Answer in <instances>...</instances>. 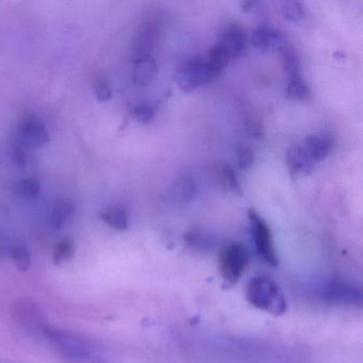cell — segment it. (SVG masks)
<instances>
[{"label":"cell","mask_w":363,"mask_h":363,"mask_svg":"<svg viewBox=\"0 0 363 363\" xmlns=\"http://www.w3.org/2000/svg\"><path fill=\"white\" fill-rule=\"evenodd\" d=\"M303 147L313 162L325 160L333 150V140L328 135H311L306 138Z\"/></svg>","instance_id":"13"},{"label":"cell","mask_w":363,"mask_h":363,"mask_svg":"<svg viewBox=\"0 0 363 363\" xmlns=\"http://www.w3.org/2000/svg\"><path fill=\"white\" fill-rule=\"evenodd\" d=\"M93 88H94L95 95L99 101H108L112 97V89L109 82L103 77L94 78L93 82Z\"/></svg>","instance_id":"28"},{"label":"cell","mask_w":363,"mask_h":363,"mask_svg":"<svg viewBox=\"0 0 363 363\" xmlns=\"http://www.w3.org/2000/svg\"><path fill=\"white\" fill-rule=\"evenodd\" d=\"M286 165L292 173L311 174L313 161L308 155L303 144H294L289 148L286 156Z\"/></svg>","instance_id":"11"},{"label":"cell","mask_w":363,"mask_h":363,"mask_svg":"<svg viewBox=\"0 0 363 363\" xmlns=\"http://www.w3.org/2000/svg\"><path fill=\"white\" fill-rule=\"evenodd\" d=\"M250 262L247 246L241 242H233L220 250L218 255V269L225 281L238 284Z\"/></svg>","instance_id":"3"},{"label":"cell","mask_w":363,"mask_h":363,"mask_svg":"<svg viewBox=\"0 0 363 363\" xmlns=\"http://www.w3.org/2000/svg\"><path fill=\"white\" fill-rule=\"evenodd\" d=\"M155 116H156V109L150 104H141L133 110V118L141 124H148L152 122Z\"/></svg>","instance_id":"26"},{"label":"cell","mask_w":363,"mask_h":363,"mask_svg":"<svg viewBox=\"0 0 363 363\" xmlns=\"http://www.w3.org/2000/svg\"><path fill=\"white\" fill-rule=\"evenodd\" d=\"M220 45L226 48L230 58H239L247 50L245 33L238 25H229L220 33Z\"/></svg>","instance_id":"10"},{"label":"cell","mask_w":363,"mask_h":363,"mask_svg":"<svg viewBox=\"0 0 363 363\" xmlns=\"http://www.w3.org/2000/svg\"><path fill=\"white\" fill-rule=\"evenodd\" d=\"M244 125H245L246 131L255 139H262L264 137L262 120L254 111L246 112L244 116Z\"/></svg>","instance_id":"24"},{"label":"cell","mask_w":363,"mask_h":363,"mask_svg":"<svg viewBox=\"0 0 363 363\" xmlns=\"http://www.w3.org/2000/svg\"><path fill=\"white\" fill-rule=\"evenodd\" d=\"M20 145V144H18ZM13 160L18 167H23L26 164V154L23 146H18L13 150Z\"/></svg>","instance_id":"30"},{"label":"cell","mask_w":363,"mask_h":363,"mask_svg":"<svg viewBox=\"0 0 363 363\" xmlns=\"http://www.w3.org/2000/svg\"><path fill=\"white\" fill-rule=\"evenodd\" d=\"M218 72L210 67L209 63L193 59L184 63L174 75V82L177 84L178 88L184 92H192L199 86L209 84L216 79Z\"/></svg>","instance_id":"4"},{"label":"cell","mask_w":363,"mask_h":363,"mask_svg":"<svg viewBox=\"0 0 363 363\" xmlns=\"http://www.w3.org/2000/svg\"><path fill=\"white\" fill-rule=\"evenodd\" d=\"M279 52L284 71L290 77H292V79L293 78L301 77V61H299L298 54H297L294 48L286 44L279 50Z\"/></svg>","instance_id":"18"},{"label":"cell","mask_w":363,"mask_h":363,"mask_svg":"<svg viewBox=\"0 0 363 363\" xmlns=\"http://www.w3.org/2000/svg\"><path fill=\"white\" fill-rule=\"evenodd\" d=\"M252 44L260 52H269V50H281L288 44L284 33L276 30L269 25H260L255 29L252 35Z\"/></svg>","instance_id":"9"},{"label":"cell","mask_w":363,"mask_h":363,"mask_svg":"<svg viewBox=\"0 0 363 363\" xmlns=\"http://www.w3.org/2000/svg\"><path fill=\"white\" fill-rule=\"evenodd\" d=\"M281 13L286 20L295 23L303 18L305 10L301 3L295 1V0H290V1L282 3Z\"/></svg>","instance_id":"25"},{"label":"cell","mask_w":363,"mask_h":363,"mask_svg":"<svg viewBox=\"0 0 363 363\" xmlns=\"http://www.w3.org/2000/svg\"><path fill=\"white\" fill-rule=\"evenodd\" d=\"M286 97L293 101H307L311 99V92L301 77L293 78L286 86Z\"/></svg>","instance_id":"20"},{"label":"cell","mask_w":363,"mask_h":363,"mask_svg":"<svg viewBox=\"0 0 363 363\" xmlns=\"http://www.w3.org/2000/svg\"><path fill=\"white\" fill-rule=\"evenodd\" d=\"M159 35H160V27L155 21H148L140 26L131 46V56L133 61L142 57L150 56V52L158 42Z\"/></svg>","instance_id":"7"},{"label":"cell","mask_w":363,"mask_h":363,"mask_svg":"<svg viewBox=\"0 0 363 363\" xmlns=\"http://www.w3.org/2000/svg\"><path fill=\"white\" fill-rule=\"evenodd\" d=\"M10 257L16 267L21 271H28L31 267V252L26 245L22 243L14 244L10 250Z\"/></svg>","instance_id":"22"},{"label":"cell","mask_w":363,"mask_h":363,"mask_svg":"<svg viewBox=\"0 0 363 363\" xmlns=\"http://www.w3.org/2000/svg\"><path fill=\"white\" fill-rule=\"evenodd\" d=\"M220 176H222L224 184H226L233 192L240 195L242 194L241 184H240L237 174L233 171V167H229V165H223L222 169H220Z\"/></svg>","instance_id":"27"},{"label":"cell","mask_w":363,"mask_h":363,"mask_svg":"<svg viewBox=\"0 0 363 363\" xmlns=\"http://www.w3.org/2000/svg\"><path fill=\"white\" fill-rule=\"evenodd\" d=\"M230 55L227 52L224 46L220 45V43L214 45L211 50H209L208 55V63L212 69H216L218 73H220L230 60Z\"/></svg>","instance_id":"23"},{"label":"cell","mask_w":363,"mask_h":363,"mask_svg":"<svg viewBox=\"0 0 363 363\" xmlns=\"http://www.w3.org/2000/svg\"><path fill=\"white\" fill-rule=\"evenodd\" d=\"M246 299L256 309L275 316L282 315L288 309L279 284L267 276H256L250 279L246 288Z\"/></svg>","instance_id":"2"},{"label":"cell","mask_w":363,"mask_h":363,"mask_svg":"<svg viewBox=\"0 0 363 363\" xmlns=\"http://www.w3.org/2000/svg\"><path fill=\"white\" fill-rule=\"evenodd\" d=\"M18 144L27 148H38L50 142L45 126L35 118H27L18 129Z\"/></svg>","instance_id":"8"},{"label":"cell","mask_w":363,"mask_h":363,"mask_svg":"<svg viewBox=\"0 0 363 363\" xmlns=\"http://www.w3.org/2000/svg\"><path fill=\"white\" fill-rule=\"evenodd\" d=\"M13 191L16 195L22 199H33L40 194L41 186L35 178H23L14 184Z\"/></svg>","instance_id":"21"},{"label":"cell","mask_w":363,"mask_h":363,"mask_svg":"<svg viewBox=\"0 0 363 363\" xmlns=\"http://www.w3.org/2000/svg\"><path fill=\"white\" fill-rule=\"evenodd\" d=\"M16 320L23 326L35 327L43 330L44 325L43 316L41 312L38 310L35 303H29V301H18L16 303V308L14 309Z\"/></svg>","instance_id":"14"},{"label":"cell","mask_w":363,"mask_h":363,"mask_svg":"<svg viewBox=\"0 0 363 363\" xmlns=\"http://www.w3.org/2000/svg\"><path fill=\"white\" fill-rule=\"evenodd\" d=\"M158 73L156 61L152 56L142 57L133 61V82L139 86H147Z\"/></svg>","instance_id":"12"},{"label":"cell","mask_w":363,"mask_h":363,"mask_svg":"<svg viewBox=\"0 0 363 363\" xmlns=\"http://www.w3.org/2000/svg\"><path fill=\"white\" fill-rule=\"evenodd\" d=\"M101 220L106 223L112 229L118 231H125L128 229L129 218L128 214L123 208L110 207L104 210L99 214Z\"/></svg>","instance_id":"17"},{"label":"cell","mask_w":363,"mask_h":363,"mask_svg":"<svg viewBox=\"0 0 363 363\" xmlns=\"http://www.w3.org/2000/svg\"><path fill=\"white\" fill-rule=\"evenodd\" d=\"M324 298L327 303L335 306H361L362 292L352 282L342 278H335L325 286Z\"/></svg>","instance_id":"6"},{"label":"cell","mask_w":363,"mask_h":363,"mask_svg":"<svg viewBox=\"0 0 363 363\" xmlns=\"http://www.w3.org/2000/svg\"><path fill=\"white\" fill-rule=\"evenodd\" d=\"M42 333L59 352L69 358L89 363H109L107 350L90 339L50 326L44 327Z\"/></svg>","instance_id":"1"},{"label":"cell","mask_w":363,"mask_h":363,"mask_svg":"<svg viewBox=\"0 0 363 363\" xmlns=\"http://www.w3.org/2000/svg\"><path fill=\"white\" fill-rule=\"evenodd\" d=\"M75 213V205L69 199H59L50 208V222L55 229H61Z\"/></svg>","instance_id":"16"},{"label":"cell","mask_w":363,"mask_h":363,"mask_svg":"<svg viewBox=\"0 0 363 363\" xmlns=\"http://www.w3.org/2000/svg\"><path fill=\"white\" fill-rule=\"evenodd\" d=\"M75 254V242L71 239H63L55 246L54 252H52V261L55 264L61 265L71 261Z\"/></svg>","instance_id":"19"},{"label":"cell","mask_w":363,"mask_h":363,"mask_svg":"<svg viewBox=\"0 0 363 363\" xmlns=\"http://www.w3.org/2000/svg\"><path fill=\"white\" fill-rule=\"evenodd\" d=\"M196 184L190 176L184 175L174 182L169 191V197L177 203H190L196 195Z\"/></svg>","instance_id":"15"},{"label":"cell","mask_w":363,"mask_h":363,"mask_svg":"<svg viewBox=\"0 0 363 363\" xmlns=\"http://www.w3.org/2000/svg\"><path fill=\"white\" fill-rule=\"evenodd\" d=\"M248 220H250L257 254L267 264L277 267L279 261H278L277 254H276L269 225L252 209L248 211Z\"/></svg>","instance_id":"5"},{"label":"cell","mask_w":363,"mask_h":363,"mask_svg":"<svg viewBox=\"0 0 363 363\" xmlns=\"http://www.w3.org/2000/svg\"><path fill=\"white\" fill-rule=\"evenodd\" d=\"M238 164L243 171L250 169L255 160L254 152L247 146H240L237 150Z\"/></svg>","instance_id":"29"}]
</instances>
